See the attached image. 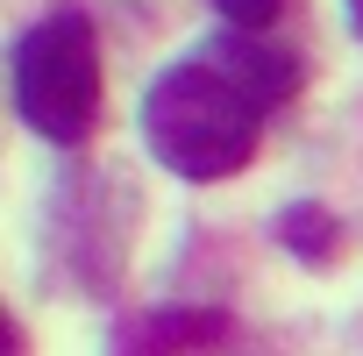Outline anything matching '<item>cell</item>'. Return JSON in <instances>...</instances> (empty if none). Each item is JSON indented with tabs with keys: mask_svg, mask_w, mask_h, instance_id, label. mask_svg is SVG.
Masks as SVG:
<instances>
[{
	"mask_svg": "<svg viewBox=\"0 0 363 356\" xmlns=\"http://www.w3.org/2000/svg\"><path fill=\"white\" fill-rule=\"evenodd\" d=\"M299 93V65L264 36H214L207 50L178 57L143 93V135L164 171L214 186L257 157L271 107Z\"/></svg>",
	"mask_w": 363,
	"mask_h": 356,
	"instance_id": "obj_1",
	"label": "cell"
},
{
	"mask_svg": "<svg viewBox=\"0 0 363 356\" xmlns=\"http://www.w3.org/2000/svg\"><path fill=\"white\" fill-rule=\"evenodd\" d=\"M15 107L57 150L93 135V121H100V36L79 8H50L15 43Z\"/></svg>",
	"mask_w": 363,
	"mask_h": 356,
	"instance_id": "obj_2",
	"label": "cell"
},
{
	"mask_svg": "<svg viewBox=\"0 0 363 356\" xmlns=\"http://www.w3.org/2000/svg\"><path fill=\"white\" fill-rule=\"evenodd\" d=\"M271 235L299 257V264H328L335 257V243H342V228H335V214L328 207H313V200H299V207H285L278 221H271Z\"/></svg>",
	"mask_w": 363,
	"mask_h": 356,
	"instance_id": "obj_3",
	"label": "cell"
},
{
	"mask_svg": "<svg viewBox=\"0 0 363 356\" xmlns=\"http://www.w3.org/2000/svg\"><path fill=\"white\" fill-rule=\"evenodd\" d=\"M221 8V22L235 29V36H264L278 15H285V0H214Z\"/></svg>",
	"mask_w": 363,
	"mask_h": 356,
	"instance_id": "obj_4",
	"label": "cell"
},
{
	"mask_svg": "<svg viewBox=\"0 0 363 356\" xmlns=\"http://www.w3.org/2000/svg\"><path fill=\"white\" fill-rule=\"evenodd\" d=\"M342 8H349V29L363 36V0H342Z\"/></svg>",
	"mask_w": 363,
	"mask_h": 356,
	"instance_id": "obj_5",
	"label": "cell"
}]
</instances>
